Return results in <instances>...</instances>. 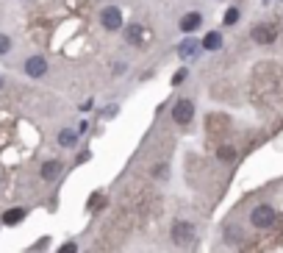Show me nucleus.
<instances>
[{
  "mask_svg": "<svg viewBox=\"0 0 283 253\" xmlns=\"http://www.w3.org/2000/svg\"><path fill=\"white\" fill-rule=\"evenodd\" d=\"M11 50V39L6 37V33H0V56H3V53H9Z\"/></svg>",
  "mask_w": 283,
  "mask_h": 253,
  "instance_id": "dca6fc26",
  "label": "nucleus"
},
{
  "mask_svg": "<svg viewBox=\"0 0 283 253\" xmlns=\"http://www.w3.org/2000/svg\"><path fill=\"white\" fill-rule=\"evenodd\" d=\"M203 47V42H197V39H183L181 45H178V56L181 59H192V56H197V50Z\"/></svg>",
  "mask_w": 283,
  "mask_h": 253,
  "instance_id": "1a4fd4ad",
  "label": "nucleus"
},
{
  "mask_svg": "<svg viewBox=\"0 0 283 253\" xmlns=\"http://www.w3.org/2000/svg\"><path fill=\"white\" fill-rule=\"evenodd\" d=\"M183 78H186V70H181V73H178V75H175V78H172V84H181V81H183Z\"/></svg>",
  "mask_w": 283,
  "mask_h": 253,
  "instance_id": "6ab92c4d",
  "label": "nucleus"
},
{
  "mask_svg": "<svg viewBox=\"0 0 283 253\" xmlns=\"http://www.w3.org/2000/svg\"><path fill=\"white\" fill-rule=\"evenodd\" d=\"M222 47V33L219 31H209L203 37V50H219Z\"/></svg>",
  "mask_w": 283,
  "mask_h": 253,
  "instance_id": "9b49d317",
  "label": "nucleus"
},
{
  "mask_svg": "<svg viewBox=\"0 0 283 253\" xmlns=\"http://www.w3.org/2000/svg\"><path fill=\"white\" fill-rule=\"evenodd\" d=\"M239 23V9H228L222 17V25H236Z\"/></svg>",
  "mask_w": 283,
  "mask_h": 253,
  "instance_id": "2eb2a0df",
  "label": "nucleus"
},
{
  "mask_svg": "<svg viewBox=\"0 0 283 253\" xmlns=\"http://www.w3.org/2000/svg\"><path fill=\"white\" fill-rule=\"evenodd\" d=\"M192 117H195V103H192L189 98L175 100V106H172V120H175L178 125H186V122H192Z\"/></svg>",
  "mask_w": 283,
  "mask_h": 253,
  "instance_id": "20e7f679",
  "label": "nucleus"
},
{
  "mask_svg": "<svg viewBox=\"0 0 283 253\" xmlns=\"http://www.w3.org/2000/svg\"><path fill=\"white\" fill-rule=\"evenodd\" d=\"M264 3H272V0H264Z\"/></svg>",
  "mask_w": 283,
  "mask_h": 253,
  "instance_id": "aec40b11",
  "label": "nucleus"
},
{
  "mask_svg": "<svg viewBox=\"0 0 283 253\" xmlns=\"http://www.w3.org/2000/svg\"><path fill=\"white\" fill-rule=\"evenodd\" d=\"M144 37H147V33H144V28H142V25H136V23H130L128 28H125V42L128 45L142 47L144 45Z\"/></svg>",
  "mask_w": 283,
  "mask_h": 253,
  "instance_id": "6e6552de",
  "label": "nucleus"
},
{
  "mask_svg": "<svg viewBox=\"0 0 283 253\" xmlns=\"http://www.w3.org/2000/svg\"><path fill=\"white\" fill-rule=\"evenodd\" d=\"M217 156H219V159H222V161H233V156H236V150H233L231 145H222V148L217 150Z\"/></svg>",
  "mask_w": 283,
  "mask_h": 253,
  "instance_id": "4468645a",
  "label": "nucleus"
},
{
  "mask_svg": "<svg viewBox=\"0 0 283 253\" xmlns=\"http://www.w3.org/2000/svg\"><path fill=\"white\" fill-rule=\"evenodd\" d=\"M100 25L106 31H120L122 25H125L122 23V11L117 9V6H106V9L100 11Z\"/></svg>",
  "mask_w": 283,
  "mask_h": 253,
  "instance_id": "39448f33",
  "label": "nucleus"
},
{
  "mask_svg": "<svg viewBox=\"0 0 283 253\" xmlns=\"http://www.w3.org/2000/svg\"><path fill=\"white\" fill-rule=\"evenodd\" d=\"M61 170H64V164H61L59 159H50V161L42 164V170H39V173H42L45 181H53V178H56V175L61 173Z\"/></svg>",
  "mask_w": 283,
  "mask_h": 253,
  "instance_id": "9d476101",
  "label": "nucleus"
},
{
  "mask_svg": "<svg viewBox=\"0 0 283 253\" xmlns=\"http://www.w3.org/2000/svg\"><path fill=\"white\" fill-rule=\"evenodd\" d=\"M25 220V209H6L3 211V225H17Z\"/></svg>",
  "mask_w": 283,
  "mask_h": 253,
  "instance_id": "f8f14e48",
  "label": "nucleus"
},
{
  "mask_svg": "<svg viewBox=\"0 0 283 253\" xmlns=\"http://www.w3.org/2000/svg\"><path fill=\"white\" fill-rule=\"evenodd\" d=\"M59 253H78V245L67 242V245H61V248H59Z\"/></svg>",
  "mask_w": 283,
  "mask_h": 253,
  "instance_id": "f3484780",
  "label": "nucleus"
},
{
  "mask_svg": "<svg viewBox=\"0 0 283 253\" xmlns=\"http://www.w3.org/2000/svg\"><path fill=\"white\" fill-rule=\"evenodd\" d=\"M275 209L269 206V203H258L253 211H250V225L253 228H269V225H275Z\"/></svg>",
  "mask_w": 283,
  "mask_h": 253,
  "instance_id": "f257e3e1",
  "label": "nucleus"
},
{
  "mask_svg": "<svg viewBox=\"0 0 283 253\" xmlns=\"http://www.w3.org/2000/svg\"><path fill=\"white\" fill-rule=\"evenodd\" d=\"M45 245H47V237H45V239H39V242H36V245H33V248H31V250H45Z\"/></svg>",
  "mask_w": 283,
  "mask_h": 253,
  "instance_id": "a211bd4d",
  "label": "nucleus"
},
{
  "mask_svg": "<svg viewBox=\"0 0 283 253\" xmlns=\"http://www.w3.org/2000/svg\"><path fill=\"white\" fill-rule=\"evenodd\" d=\"M25 73H28L31 78H42V75L47 73V61L42 56H31L28 61H25Z\"/></svg>",
  "mask_w": 283,
  "mask_h": 253,
  "instance_id": "0eeeda50",
  "label": "nucleus"
},
{
  "mask_svg": "<svg viewBox=\"0 0 283 253\" xmlns=\"http://www.w3.org/2000/svg\"><path fill=\"white\" fill-rule=\"evenodd\" d=\"M250 37H253L255 45L264 47V45H272L275 39H278V28H275V23H258V25H253Z\"/></svg>",
  "mask_w": 283,
  "mask_h": 253,
  "instance_id": "f03ea898",
  "label": "nucleus"
},
{
  "mask_svg": "<svg viewBox=\"0 0 283 253\" xmlns=\"http://www.w3.org/2000/svg\"><path fill=\"white\" fill-rule=\"evenodd\" d=\"M169 237L175 245H189V242H195V225L186 220H178V223H172Z\"/></svg>",
  "mask_w": 283,
  "mask_h": 253,
  "instance_id": "7ed1b4c3",
  "label": "nucleus"
},
{
  "mask_svg": "<svg viewBox=\"0 0 283 253\" xmlns=\"http://www.w3.org/2000/svg\"><path fill=\"white\" fill-rule=\"evenodd\" d=\"M200 25H203V14H200V11H189V14H183V17H181L178 28H181L183 33H195Z\"/></svg>",
  "mask_w": 283,
  "mask_h": 253,
  "instance_id": "423d86ee",
  "label": "nucleus"
},
{
  "mask_svg": "<svg viewBox=\"0 0 283 253\" xmlns=\"http://www.w3.org/2000/svg\"><path fill=\"white\" fill-rule=\"evenodd\" d=\"M0 86H3V81H0Z\"/></svg>",
  "mask_w": 283,
  "mask_h": 253,
  "instance_id": "412c9836",
  "label": "nucleus"
},
{
  "mask_svg": "<svg viewBox=\"0 0 283 253\" xmlns=\"http://www.w3.org/2000/svg\"><path fill=\"white\" fill-rule=\"evenodd\" d=\"M75 142H78V131L64 128V131L59 134V145H61V148H75Z\"/></svg>",
  "mask_w": 283,
  "mask_h": 253,
  "instance_id": "ddd939ff",
  "label": "nucleus"
}]
</instances>
